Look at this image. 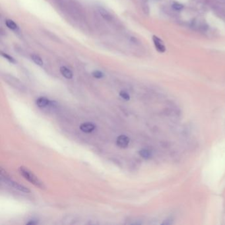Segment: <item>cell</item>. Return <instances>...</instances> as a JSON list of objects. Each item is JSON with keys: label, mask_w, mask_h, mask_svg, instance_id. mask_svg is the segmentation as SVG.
Wrapping results in <instances>:
<instances>
[{"label": "cell", "mask_w": 225, "mask_h": 225, "mask_svg": "<svg viewBox=\"0 0 225 225\" xmlns=\"http://www.w3.org/2000/svg\"><path fill=\"white\" fill-rule=\"evenodd\" d=\"M19 172L26 180H28L31 184H34L40 189L45 188V186L43 182L41 181L33 172H30L29 169L25 168V167H21L19 168Z\"/></svg>", "instance_id": "1"}, {"label": "cell", "mask_w": 225, "mask_h": 225, "mask_svg": "<svg viewBox=\"0 0 225 225\" xmlns=\"http://www.w3.org/2000/svg\"><path fill=\"white\" fill-rule=\"evenodd\" d=\"M130 141V138L125 135H122L117 137L116 139V145L117 146L122 149L127 147Z\"/></svg>", "instance_id": "2"}, {"label": "cell", "mask_w": 225, "mask_h": 225, "mask_svg": "<svg viewBox=\"0 0 225 225\" xmlns=\"http://www.w3.org/2000/svg\"><path fill=\"white\" fill-rule=\"evenodd\" d=\"M153 40L154 46L156 48L157 51L160 53H164L166 51V47L163 44V42L156 36H153Z\"/></svg>", "instance_id": "3"}, {"label": "cell", "mask_w": 225, "mask_h": 225, "mask_svg": "<svg viewBox=\"0 0 225 225\" xmlns=\"http://www.w3.org/2000/svg\"><path fill=\"white\" fill-rule=\"evenodd\" d=\"M96 126L90 122H85L80 126V130L85 133H90L95 130Z\"/></svg>", "instance_id": "4"}, {"label": "cell", "mask_w": 225, "mask_h": 225, "mask_svg": "<svg viewBox=\"0 0 225 225\" xmlns=\"http://www.w3.org/2000/svg\"><path fill=\"white\" fill-rule=\"evenodd\" d=\"M7 184H9L11 186L13 187L14 188L17 189L21 191H23V192H25V193H29L30 192V190L27 188V187H25L23 185H21L18 183H17V182H15V181H13L11 180H8L7 181Z\"/></svg>", "instance_id": "5"}, {"label": "cell", "mask_w": 225, "mask_h": 225, "mask_svg": "<svg viewBox=\"0 0 225 225\" xmlns=\"http://www.w3.org/2000/svg\"><path fill=\"white\" fill-rule=\"evenodd\" d=\"M50 101L46 97H40L36 100V104L40 108H45L47 106L50 105Z\"/></svg>", "instance_id": "6"}, {"label": "cell", "mask_w": 225, "mask_h": 225, "mask_svg": "<svg viewBox=\"0 0 225 225\" xmlns=\"http://www.w3.org/2000/svg\"><path fill=\"white\" fill-rule=\"evenodd\" d=\"M60 73H62V76L66 77V79H70L73 77V73L72 71L70 70V69H68L67 67H65V66H62L60 67Z\"/></svg>", "instance_id": "7"}, {"label": "cell", "mask_w": 225, "mask_h": 225, "mask_svg": "<svg viewBox=\"0 0 225 225\" xmlns=\"http://www.w3.org/2000/svg\"><path fill=\"white\" fill-rule=\"evenodd\" d=\"M99 12L101 15L102 17H103L105 20L109 21L112 19V16L104 8L102 7L99 8Z\"/></svg>", "instance_id": "8"}, {"label": "cell", "mask_w": 225, "mask_h": 225, "mask_svg": "<svg viewBox=\"0 0 225 225\" xmlns=\"http://www.w3.org/2000/svg\"><path fill=\"white\" fill-rule=\"evenodd\" d=\"M5 25L7 26V27L13 30L14 31H18L19 30V26L18 25L16 24L13 21L10 20V19H7L6 21H5Z\"/></svg>", "instance_id": "9"}, {"label": "cell", "mask_w": 225, "mask_h": 225, "mask_svg": "<svg viewBox=\"0 0 225 225\" xmlns=\"http://www.w3.org/2000/svg\"><path fill=\"white\" fill-rule=\"evenodd\" d=\"M139 154L141 157L145 158V159L150 158L152 156L151 152L149 150L146 149H143L140 150V151H139Z\"/></svg>", "instance_id": "10"}, {"label": "cell", "mask_w": 225, "mask_h": 225, "mask_svg": "<svg viewBox=\"0 0 225 225\" xmlns=\"http://www.w3.org/2000/svg\"><path fill=\"white\" fill-rule=\"evenodd\" d=\"M31 59H32V60L34 62V63L36 64V65L40 66H43V63H44L43 61H42L41 57L40 56H39L38 55H36V54L32 55Z\"/></svg>", "instance_id": "11"}, {"label": "cell", "mask_w": 225, "mask_h": 225, "mask_svg": "<svg viewBox=\"0 0 225 225\" xmlns=\"http://www.w3.org/2000/svg\"><path fill=\"white\" fill-rule=\"evenodd\" d=\"M2 57H3L5 59H6L7 60H8L9 62H11V63H16V61L15 60V59L13 57H12L11 56H10L9 55H7V53L2 52Z\"/></svg>", "instance_id": "12"}, {"label": "cell", "mask_w": 225, "mask_h": 225, "mask_svg": "<svg viewBox=\"0 0 225 225\" xmlns=\"http://www.w3.org/2000/svg\"><path fill=\"white\" fill-rule=\"evenodd\" d=\"M172 8L175 10V11H181L184 8V5H181L179 3H174L172 5Z\"/></svg>", "instance_id": "13"}, {"label": "cell", "mask_w": 225, "mask_h": 225, "mask_svg": "<svg viewBox=\"0 0 225 225\" xmlns=\"http://www.w3.org/2000/svg\"><path fill=\"white\" fill-rule=\"evenodd\" d=\"M120 96H121V97L125 100H129L130 99V96L129 95V94H128L127 92H126V91L124 90H122L120 92Z\"/></svg>", "instance_id": "14"}, {"label": "cell", "mask_w": 225, "mask_h": 225, "mask_svg": "<svg viewBox=\"0 0 225 225\" xmlns=\"http://www.w3.org/2000/svg\"><path fill=\"white\" fill-rule=\"evenodd\" d=\"M93 76L96 79H101L104 77V74L103 72L100 71H94L92 73Z\"/></svg>", "instance_id": "15"}, {"label": "cell", "mask_w": 225, "mask_h": 225, "mask_svg": "<svg viewBox=\"0 0 225 225\" xmlns=\"http://www.w3.org/2000/svg\"><path fill=\"white\" fill-rule=\"evenodd\" d=\"M172 224H173V219L172 218H168L167 219H166V220L163 223V224H167V225Z\"/></svg>", "instance_id": "16"}, {"label": "cell", "mask_w": 225, "mask_h": 225, "mask_svg": "<svg viewBox=\"0 0 225 225\" xmlns=\"http://www.w3.org/2000/svg\"><path fill=\"white\" fill-rule=\"evenodd\" d=\"M37 223H38V222H36V221H30V222L27 223V224H37Z\"/></svg>", "instance_id": "17"}]
</instances>
